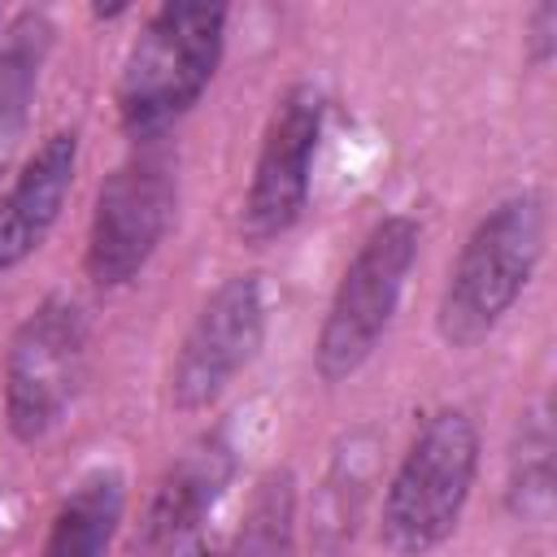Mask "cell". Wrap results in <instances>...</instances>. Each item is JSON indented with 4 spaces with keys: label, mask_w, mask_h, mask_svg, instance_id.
I'll return each instance as SVG.
<instances>
[{
    "label": "cell",
    "mask_w": 557,
    "mask_h": 557,
    "mask_svg": "<svg viewBox=\"0 0 557 557\" xmlns=\"http://www.w3.org/2000/svg\"><path fill=\"white\" fill-rule=\"evenodd\" d=\"M226 4L170 0L152 9L117 74V122L131 139L157 144L209 91L226 52Z\"/></svg>",
    "instance_id": "obj_1"
},
{
    "label": "cell",
    "mask_w": 557,
    "mask_h": 557,
    "mask_svg": "<svg viewBox=\"0 0 557 557\" xmlns=\"http://www.w3.org/2000/svg\"><path fill=\"white\" fill-rule=\"evenodd\" d=\"M544 239L548 205L531 187L496 200L474 222L435 309V331L448 348H474L509 318L544 261Z\"/></svg>",
    "instance_id": "obj_2"
},
{
    "label": "cell",
    "mask_w": 557,
    "mask_h": 557,
    "mask_svg": "<svg viewBox=\"0 0 557 557\" xmlns=\"http://www.w3.org/2000/svg\"><path fill=\"white\" fill-rule=\"evenodd\" d=\"M479 479V426L466 409H435L405 457L396 461L383 505H379V540L396 557H426L453 540L461 513L470 505Z\"/></svg>",
    "instance_id": "obj_3"
},
{
    "label": "cell",
    "mask_w": 557,
    "mask_h": 557,
    "mask_svg": "<svg viewBox=\"0 0 557 557\" xmlns=\"http://www.w3.org/2000/svg\"><path fill=\"white\" fill-rule=\"evenodd\" d=\"M422 226L409 213H387L370 226L352 261L344 265L326 318L313 339V370L322 383L352 379L383 344L418 265Z\"/></svg>",
    "instance_id": "obj_4"
},
{
    "label": "cell",
    "mask_w": 557,
    "mask_h": 557,
    "mask_svg": "<svg viewBox=\"0 0 557 557\" xmlns=\"http://www.w3.org/2000/svg\"><path fill=\"white\" fill-rule=\"evenodd\" d=\"M174 209H178V174L165 148L144 144V152L113 165V174H104L91 205V226L83 248L87 278L104 292L139 278V270L165 244L174 226Z\"/></svg>",
    "instance_id": "obj_5"
},
{
    "label": "cell",
    "mask_w": 557,
    "mask_h": 557,
    "mask_svg": "<svg viewBox=\"0 0 557 557\" xmlns=\"http://www.w3.org/2000/svg\"><path fill=\"white\" fill-rule=\"evenodd\" d=\"M87 366V318L70 296L39 300L9 339L4 352V422L13 440H48L78 387Z\"/></svg>",
    "instance_id": "obj_6"
},
{
    "label": "cell",
    "mask_w": 557,
    "mask_h": 557,
    "mask_svg": "<svg viewBox=\"0 0 557 557\" xmlns=\"http://www.w3.org/2000/svg\"><path fill=\"white\" fill-rule=\"evenodd\" d=\"M322 131H326L322 87L292 83L265 117L257 161L248 174V191L239 209V231L248 244H274L305 218Z\"/></svg>",
    "instance_id": "obj_7"
},
{
    "label": "cell",
    "mask_w": 557,
    "mask_h": 557,
    "mask_svg": "<svg viewBox=\"0 0 557 557\" xmlns=\"http://www.w3.org/2000/svg\"><path fill=\"white\" fill-rule=\"evenodd\" d=\"M265 344V287L257 274H231L222 278L200 313L191 318L174 366H170V400L183 413L209 409L239 370L252 366V357Z\"/></svg>",
    "instance_id": "obj_8"
},
{
    "label": "cell",
    "mask_w": 557,
    "mask_h": 557,
    "mask_svg": "<svg viewBox=\"0 0 557 557\" xmlns=\"http://www.w3.org/2000/svg\"><path fill=\"white\" fill-rule=\"evenodd\" d=\"M235 470H239V453L226 440V431H205L200 440H191L178 453V461H170V470L157 479L148 509L139 518V544L165 548L191 535L218 509V500L235 483Z\"/></svg>",
    "instance_id": "obj_9"
},
{
    "label": "cell",
    "mask_w": 557,
    "mask_h": 557,
    "mask_svg": "<svg viewBox=\"0 0 557 557\" xmlns=\"http://www.w3.org/2000/svg\"><path fill=\"white\" fill-rule=\"evenodd\" d=\"M78 170V131H52L22 161L9 191L0 196V274L39 252L52 235Z\"/></svg>",
    "instance_id": "obj_10"
},
{
    "label": "cell",
    "mask_w": 557,
    "mask_h": 557,
    "mask_svg": "<svg viewBox=\"0 0 557 557\" xmlns=\"http://www.w3.org/2000/svg\"><path fill=\"white\" fill-rule=\"evenodd\" d=\"M126 513V479L113 466L83 474L57 505L39 557H104Z\"/></svg>",
    "instance_id": "obj_11"
},
{
    "label": "cell",
    "mask_w": 557,
    "mask_h": 557,
    "mask_svg": "<svg viewBox=\"0 0 557 557\" xmlns=\"http://www.w3.org/2000/svg\"><path fill=\"white\" fill-rule=\"evenodd\" d=\"M553 413L548 400H540L522 413L505 470V509L518 522L540 527L553 518Z\"/></svg>",
    "instance_id": "obj_12"
},
{
    "label": "cell",
    "mask_w": 557,
    "mask_h": 557,
    "mask_svg": "<svg viewBox=\"0 0 557 557\" xmlns=\"http://www.w3.org/2000/svg\"><path fill=\"white\" fill-rule=\"evenodd\" d=\"M52 48V22L35 9L17 13L0 39V144H13L30 117L39 70Z\"/></svg>",
    "instance_id": "obj_13"
},
{
    "label": "cell",
    "mask_w": 557,
    "mask_h": 557,
    "mask_svg": "<svg viewBox=\"0 0 557 557\" xmlns=\"http://www.w3.org/2000/svg\"><path fill=\"white\" fill-rule=\"evenodd\" d=\"M296 553V474L274 466L257 479L231 557H292Z\"/></svg>",
    "instance_id": "obj_14"
},
{
    "label": "cell",
    "mask_w": 557,
    "mask_h": 557,
    "mask_svg": "<svg viewBox=\"0 0 557 557\" xmlns=\"http://www.w3.org/2000/svg\"><path fill=\"white\" fill-rule=\"evenodd\" d=\"M553 52H557V4L544 0V4H535L531 17H527V57H531L535 65H548Z\"/></svg>",
    "instance_id": "obj_15"
},
{
    "label": "cell",
    "mask_w": 557,
    "mask_h": 557,
    "mask_svg": "<svg viewBox=\"0 0 557 557\" xmlns=\"http://www.w3.org/2000/svg\"><path fill=\"white\" fill-rule=\"evenodd\" d=\"M178 557H222V553H213L209 544H191L187 553H178Z\"/></svg>",
    "instance_id": "obj_16"
}]
</instances>
